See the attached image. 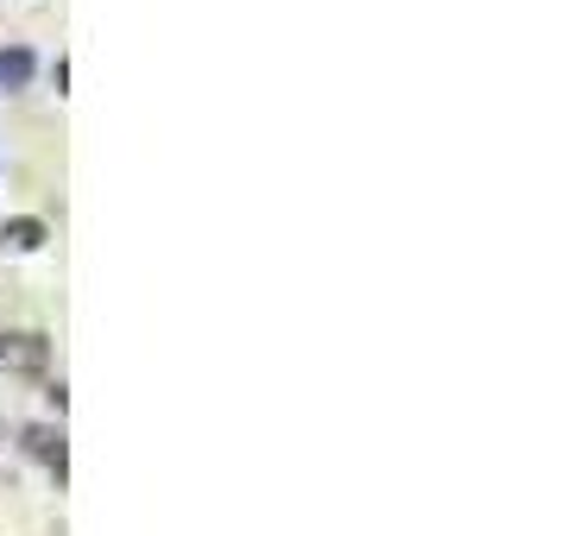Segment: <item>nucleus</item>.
Wrapping results in <instances>:
<instances>
[{
	"label": "nucleus",
	"mask_w": 561,
	"mask_h": 536,
	"mask_svg": "<svg viewBox=\"0 0 561 536\" xmlns=\"http://www.w3.org/2000/svg\"><path fill=\"white\" fill-rule=\"evenodd\" d=\"M45 221L38 215H13V221H0V253H38L45 247Z\"/></svg>",
	"instance_id": "obj_1"
},
{
	"label": "nucleus",
	"mask_w": 561,
	"mask_h": 536,
	"mask_svg": "<svg viewBox=\"0 0 561 536\" xmlns=\"http://www.w3.org/2000/svg\"><path fill=\"white\" fill-rule=\"evenodd\" d=\"M0 82H7V89H26L32 82V52H20V45L0 52Z\"/></svg>",
	"instance_id": "obj_2"
}]
</instances>
